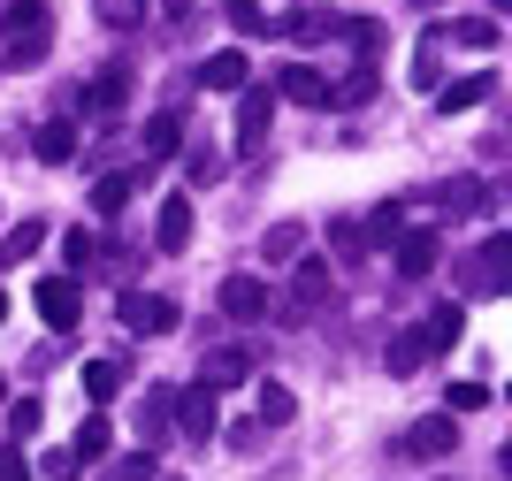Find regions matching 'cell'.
I'll list each match as a JSON object with an SVG mask.
<instances>
[{
  "label": "cell",
  "instance_id": "836d02e7",
  "mask_svg": "<svg viewBox=\"0 0 512 481\" xmlns=\"http://www.w3.org/2000/svg\"><path fill=\"white\" fill-rule=\"evenodd\" d=\"M337 31L360 46V54H375V46H383V23H375V16H337Z\"/></svg>",
  "mask_w": 512,
  "mask_h": 481
},
{
  "label": "cell",
  "instance_id": "7c38bea8",
  "mask_svg": "<svg viewBox=\"0 0 512 481\" xmlns=\"http://www.w3.org/2000/svg\"><path fill=\"white\" fill-rule=\"evenodd\" d=\"M138 176H146V168H115V176H100V184H92V214H100V222H115V214L130 207Z\"/></svg>",
  "mask_w": 512,
  "mask_h": 481
},
{
  "label": "cell",
  "instance_id": "8fae6325",
  "mask_svg": "<svg viewBox=\"0 0 512 481\" xmlns=\"http://www.w3.org/2000/svg\"><path fill=\"white\" fill-rule=\"evenodd\" d=\"M214 306H222L230 321H260L268 314V283H260V275H230V283L214 291Z\"/></svg>",
  "mask_w": 512,
  "mask_h": 481
},
{
  "label": "cell",
  "instance_id": "52a82bcc",
  "mask_svg": "<svg viewBox=\"0 0 512 481\" xmlns=\"http://www.w3.org/2000/svg\"><path fill=\"white\" fill-rule=\"evenodd\" d=\"M31 298H39V321H46V329H77V314H85V291H77L69 275H46Z\"/></svg>",
  "mask_w": 512,
  "mask_h": 481
},
{
  "label": "cell",
  "instance_id": "277c9868",
  "mask_svg": "<svg viewBox=\"0 0 512 481\" xmlns=\"http://www.w3.org/2000/svg\"><path fill=\"white\" fill-rule=\"evenodd\" d=\"M268 123H276L268 84H245V100H237V153H245V161H260V146H268Z\"/></svg>",
  "mask_w": 512,
  "mask_h": 481
},
{
  "label": "cell",
  "instance_id": "f35d334b",
  "mask_svg": "<svg viewBox=\"0 0 512 481\" xmlns=\"http://www.w3.org/2000/svg\"><path fill=\"white\" fill-rule=\"evenodd\" d=\"M230 23L245 31V39H260V31H268V16H260V0H230Z\"/></svg>",
  "mask_w": 512,
  "mask_h": 481
},
{
  "label": "cell",
  "instance_id": "8d00e7d4",
  "mask_svg": "<svg viewBox=\"0 0 512 481\" xmlns=\"http://www.w3.org/2000/svg\"><path fill=\"white\" fill-rule=\"evenodd\" d=\"M62 260H69V268H92V260H100V237H92V230H69L62 237Z\"/></svg>",
  "mask_w": 512,
  "mask_h": 481
},
{
  "label": "cell",
  "instance_id": "d6986e66",
  "mask_svg": "<svg viewBox=\"0 0 512 481\" xmlns=\"http://www.w3.org/2000/svg\"><path fill=\"white\" fill-rule=\"evenodd\" d=\"M444 39H451V46H467V54H490L505 31H497V16H459V23H444Z\"/></svg>",
  "mask_w": 512,
  "mask_h": 481
},
{
  "label": "cell",
  "instance_id": "ba28073f",
  "mask_svg": "<svg viewBox=\"0 0 512 481\" xmlns=\"http://www.w3.org/2000/svg\"><path fill=\"white\" fill-rule=\"evenodd\" d=\"M199 382L207 390H230V382H253V344H214L199 359Z\"/></svg>",
  "mask_w": 512,
  "mask_h": 481
},
{
  "label": "cell",
  "instance_id": "d590c367",
  "mask_svg": "<svg viewBox=\"0 0 512 481\" xmlns=\"http://www.w3.org/2000/svg\"><path fill=\"white\" fill-rule=\"evenodd\" d=\"M482 405H490V382H451L444 413H482Z\"/></svg>",
  "mask_w": 512,
  "mask_h": 481
},
{
  "label": "cell",
  "instance_id": "ffe728a7",
  "mask_svg": "<svg viewBox=\"0 0 512 481\" xmlns=\"http://www.w3.org/2000/svg\"><path fill=\"white\" fill-rule=\"evenodd\" d=\"M169 405H176V390H153V398L138 405V451H153V443L169 436Z\"/></svg>",
  "mask_w": 512,
  "mask_h": 481
},
{
  "label": "cell",
  "instance_id": "f1b7e54d",
  "mask_svg": "<svg viewBox=\"0 0 512 481\" xmlns=\"http://www.w3.org/2000/svg\"><path fill=\"white\" fill-rule=\"evenodd\" d=\"M291 413H299V398H291L283 382H260V428H283Z\"/></svg>",
  "mask_w": 512,
  "mask_h": 481
},
{
  "label": "cell",
  "instance_id": "cb8c5ba5",
  "mask_svg": "<svg viewBox=\"0 0 512 481\" xmlns=\"http://www.w3.org/2000/svg\"><path fill=\"white\" fill-rule=\"evenodd\" d=\"M39 245H46V222H16V230L0 237V268H23Z\"/></svg>",
  "mask_w": 512,
  "mask_h": 481
},
{
  "label": "cell",
  "instance_id": "9c48e42d",
  "mask_svg": "<svg viewBox=\"0 0 512 481\" xmlns=\"http://www.w3.org/2000/svg\"><path fill=\"white\" fill-rule=\"evenodd\" d=\"M390 252H398V275H406V283H421V275L436 268L444 237H436V230H398V237H390Z\"/></svg>",
  "mask_w": 512,
  "mask_h": 481
},
{
  "label": "cell",
  "instance_id": "1f68e13d",
  "mask_svg": "<svg viewBox=\"0 0 512 481\" xmlns=\"http://www.w3.org/2000/svg\"><path fill=\"white\" fill-rule=\"evenodd\" d=\"M283 31H291V39H329L337 16H329V8H299V16H283Z\"/></svg>",
  "mask_w": 512,
  "mask_h": 481
},
{
  "label": "cell",
  "instance_id": "b9f144b4",
  "mask_svg": "<svg viewBox=\"0 0 512 481\" xmlns=\"http://www.w3.org/2000/svg\"><path fill=\"white\" fill-rule=\"evenodd\" d=\"M398 230H406V207H375V245H390Z\"/></svg>",
  "mask_w": 512,
  "mask_h": 481
},
{
  "label": "cell",
  "instance_id": "7402d4cb",
  "mask_svg": "<svg viewBox=\"0 0 512 481\" xmlns=\"http://www.w3.org/2000/svg\"><path fill=\"white\" fill-rule=\"evenodd\" d=\"M413 84H421V92L444 84V23H436V31L421 39V54H413Z\"/></svg>",
  "mask_w": 512,
  "mask_h": 481
},
{
  "label": "cell",
  "instance_id": "f6af8a7d",
  "mask_svg": "<svg viewBox=\"0 0 512 481\" xmlns=\"http://www.w3.org/2000/svg\"><path fill=\"white\" fill-rule=\"evenodd\" d=\"M0 321H8V291H0Z\"/></svg>",
  "mask_w": 512,
  "mask_h": 481
},
{
  "label": "cell",
  "instance_id": "5bb4252c",
  "mask_svg": "<svg viewBox=\"0 0 512 481\" xmlns=\"http://www.w3.org/2000/svg\"><path fill=\"white\" fill-rule=\"evenodd\" d=\"M123 100H130V69H123V62H107L100 77L85 84V107H92V115H115Z\"/></svg>",
  "mask_w": 512,
  "mask_h": 481
},
{
  "label": "cell",
  "instance_id": "d6a6232c",
  "mask_svg": "<svg viewBox=\"0 0 512 481\" xmlns=\"http://www.w3.org/2000/svg\"><path fill=\"white\" fill-rule=\"evenodd\" d=\"M100 23L107 31H138V23H146V0H100Z\"/></svg>",
  "mask_w": 512,
  "mask_h": 481
},
{
  "label": "cell",
  "instance_id": "e0dca14e",
  "mask_svg": "<svg viewBox=\"0 0 512 481\" xmlns=\"http://www.w3.org/2000/svg\"><path fill=\"white\" fill-rule=\"evenodd\" d=\"M321 298H329V260H299V275H291V314H314Z\"/></svg>",
  "mask_w": 512,
  "mask_h": 481
},
{
  "label": "cell",
  "instance_id": "ac0fdd59",
  "mask_svg": "<svg viewBox=\"0 0 512 481\" xmlns=\"http://www.w3.org/2000/svg\"><path fill=\"white\" fill-rule=\"evenodd\" d=\"M176 146H184V115H176V107H161V115L146 123V168H153V161H169Z\"/></svg>",
  "mask_w": 512,
  "mask_h": 481
},
{
  "label": "cell",
  "instance_id": "603a6c76",
  "mask_svg": "<svg viewBox=\"0 0 512 481\" xmlns=\"http://www.w3.org/2000/svg\"><path fill=\"white\" fill-rule=\"evenodd\" d=\"M421 336H428V352H451V344L467 336V314H459V306H436V314L421 321Z\"/></svg>",
  "mask_w": 512,
  "mask_h": 481
},
{
  "label": "cell",
  "instance_id": "f546056e",
  "mask_svg": "<svg viewBox=\"0 0 512 481\" xmlns=\"http://www.w3.org/2000/svg\"><path fill=\"white\" fill-rule=\"evenodd\" d=\"M375 100V69H352L344 84H329V107H367Z\"/></svg>",
  "mask_w": 512,
  "mask_h": 481
},
{
  "label": "cell",
  "instance_id": "ee69618b",
  "mask_svg": "<svg viewBox=\"0 0 512 481\" xmlns=\"http://www.w3.org/2000/svg\"><path fill=\"white\" fill-rule=\"evenodd\" d=\"M8 466H16V451H8V443H0V474H8Z\"/></svg>",
  "mask_w": 512,
  "mask_h": 481
},
{
  "label": "cell",
  "instance_id": "5b68a950",
  "mask_svg": "<svg viewBox=\"0 0 512 481\" xmlns=\"http://www.w3.org/2000/svg\"><path fill=\"white\" fill-rule=\"evenodd\" d=\"M169 420H176V428H184L192 443H214V436H222V413H214V390H207V382H192V390H176Z\"/></svg>",
  "mask_w": 512,
  "mask_h": 481
},
{
  "label": "cell",
  "instance_id": "8992f818",
  "mask_svg": "<svg viewBox=\"0 0 512 481\" xmlns=\"http://www.w3.org/2000/svg\"><path fill=\"white\" fill-rule=\"evenodd\" d=\"M123 329H130V336H169V329H176V298H161V291H123Z\"/></svg>",
  "mask_w": 512,
  "mask_h": 481
},
{
  "label": "cell",
  "instance_id": "30bf717a",
  "mask_svg": "<svg viewBox=\"0 0 512 481\" xmlns=\"http://www.w3.org/2000/svg\"><path fill=\"white\" fill-rule=\"evenodd\" d=\"M192 245V199L184 191H169L161 199V214H153V252H184Z\"/></svg>",
  "mask_w": 512,
  "mask_h": 481
},
{
  "label": "cell",
  "instance_id": "7a4b0ae2",
  "mask_svg": "<svg viewBox=\"0 0 512 481\" xmlns=\"http://www.w3.org/2000/svg\"><path fill=\"white\" fill-rule=\"evenodd\" d=\"M459 283H467V298H497V291L512 283V237L490 230V237H482V252L459 268Z\"/></svg>",
  "mask_w": 512,
  "mask_h": 481
},
{
  "label": "cell",
  "instance_id": "44dd1931",
  "mask_svg": "<svg viewBox=\"0 0 512 481\" xmlns=\"http://www.w3.org/2000/svg\"><path fill=\"white\" fill-rule=\"evenodd\" d=\"M31 153H39L46 168L77 161V130H69V123H39V138H31Z\"/></svg>",
  "mask_w": 512,
  "mask_h": 481
},
{
  "label": "cell",
  "instance_id": "3957f363",
  "mask_svg": "<svg viewBox=\"0 0 512 481\" xmlns=\"http://www.w3.org/2000/svg\"><path fill=\"white\" fill-rule=\"evenodd\" d=\"M398 451H406V459H451V451H459V413H421Z\"/></svg>",
  "mask_w": 512,
  "mask_h": 481
},
{
  "label": "cell",
  "instance_id": "9a60e30c",
  "mask_svg": "<svg viewBox=\"0 0 512 481\" xmlns=\"http://www.w3.org/2000/svg\"><path fill=\"white\" fill-rule=\"evenodd\" d=\"M276 92H283V100H299V107H329V77H321V69H306V62L283 69Z\"/></svg>",
  "mask_w": 512,
  "mask_h": 481
},
{
  "label": "cell",
  "instance_id": "bcb514c9",
  "mask_svg": "<svg viewBox=\"0 0 512 481\" xmlns=\"http://www.w3.org/2000/svg\"><path fill=\"white\" fill-rule=\"evenodd\" d=\"M0 390H8V382H0Z\"/></svg>",
  "mask_w": 512,
  "mask_h": 481
},
{
  "label": "cell",
  "instance_id": "4316f807",
  "mask_svg": "<svg viewBox=\"0 0 512 481\" xmlns=\"http://www.w3.org/2000/svg\"><path fill=\"white\" fill-rule=\"evenodd\" d=\"M107 443H115V428H107V413H85V428H77V443H69V451H77V459H107Z\"/></svg>",
  "mask_w": 512,
  "mask_h": 481
},
{
  "label": "cell",
  "instance_id": "60d3db41",
  "mask_svg": "<svg viewBox=\"0 0 512 481\" xmlns=\"http://www.w3.org/2000/svg\"><path fill=\"white\" fill-rule=\"evenodd\" d=\"M107 481H153V451H130V459H115V474Z\"/></svg>",
  "mask_w": 512,
  "mask_h": 481
},
{
  "label": "cell",
  "instance_id": "83f0119b",
  "mask_svg": "<svg viewBox=\"0 0 512 481\" xmlns=\"http://www.w3.org/2000/svg\"><path fill=\"white\" fill-rule=\"evenodd\" d=\"M115 390H123V359H92V367H85V398L107 405Z\"/></svg>",
  "mask_w": 512,
  "mask_h": 481
},
{
  "label": "cell",
  "instance_id": "484cf974",
  "mask_svg": "<svg viewBox=\"0 0 512 481\" xmlns=\"http://www.w3.org/2000/svg\"><path fill=\"white\" fill-rule=\"evenodd\" d=\"M421 359H428V336L421 329H398V336H390V352H383V367H390V375H413Z\"/></svg>",
  "mask_w": 512,
  "mask_h": 481
},
{
  "label": "cell",
  "instance_id": "74e56055",
  "mask_svg": "<svg viewBox=\"0 0 512 481\" xmlns=\"http://www.w3.org/2000/svg\"><path fill=\"white\" fill-rule=\"evenodd\" d=\"M77 466H85L77 451H46V459H39V481H77Z\"/></svg>",
  "mask_w": 512,
  "mask_h": 481
},
{
  "label": "cell",
  "instance_id": "4dcf8cb0",
  "mask_svg": "<svg viewBox=\"0 0 512 481\" xmlns=\"http://www.w3.org/2000/svg\"><path fill=\"white\" fill-rule=\"evenodd\" d=\"M299 245H306V230H299V222H276L260 252H268V268H283V260H299Z\"/></svg>",
  "mask_w": 512,
  "mask_h": 481
},
{
  "label": "cell",
  "instance_id": "d4e9b609",
  "mask_svg": "<svg viewBox=\"0 0 512 481\" xmlns=\"http://www.w3.org/2000/svg\"><path fill=\"white\" fill-rule=\"evenodd\" d=\"M436 207H444V214H490V191L474 184V176H459V184L436 191Z\"/></svg>",
  "mask_w": 512,
  "mask_h": 481
},
{
  "label": "cell",
  "instance_id": "7bdbcfd3",
  "mask_svg": "<svg viewBox=\"0 0 512 481\" xmlns=\"http://www.w3.org/2000/svg\"><path fill=\"white\" fill-rule=\"evenodd\" d=\"M329 245H337V252H344V260H360V252H367V237H360V230H352V222H337V230H329Z\"/></svg>",
  "mask_w": 512,
  "mask_h": 481
},
{
  "label": "cell",
  "instance_id": "e575fe53",
  "mask_svg": "<svg viewBox=\"0 0 512 481\" xmlns=\"http://www.w3.org/2000/svg\"><path fill=\"white\" fill-rule=\"evenodd\" d=\"M184 176H192V184H222V153H214V146H192V153H184Z\"/></svg>",
  "mask_w": 512,
  "mask_h": 481
},
{
  "label": "cell",
  "instance_id": "4fadbf2b",
  "mask_svg": "<svg viewBox=\"0 0 512 481\" xmlns=\"http://www.w3.org/2000/svg\"><path fill=\"white\" fill-rule=\"evenodd\" d=\"M245 77H253V62H245L237 46L207 54V69H199V84H207V92H245Z\"/></svg>",
  "mask_w": 512,
  "mask_h": 481
},
{
  "label": "cell",
  "instance_id": "ab89813d",
  "mask_svg": "<svg viewBox=\"0 0 512 481\" xmlns=\"http://www.w3.org/2000/svg\"><path fill=\"white\" fill-rule=\"evenodd\" d=\"M39 398H16V405H8V428H16V436H39Z\"/></svg>",
  "mask_w": 512,
  "mask_h": 481
},
{
  "label": "cell",
  "instance_id": "2e32d148",
  "mask_svg": "<svg viewBox=\"0 0 512 481\" xmlns=\"http://www.w3.org/2000/svg\"><path fill=\"white\" fill-rule=\"evenodd\" d=\"M497 92V77L490 69H482V77H459V84H436V107H444V115H467V107H482Z\"/></svg>",
  "mask_w": 512,
  "mask_h": 481
},
{
  "label": "cell",
  "instance_id": "6da1fadb",
  "mask_svg": "<svg viewBox=\"0 0 512 481\" xmlns=\"http://www.w3.org/2000/svg\"><path fill=\"white\" fill-rule=\"evenodd\" d=\"M0 31H8V62H16V69L46 62V46H54V16H46V0H0Z\"/></svg>",
  "mask_w": 512,
  "mask_h": 481
}]
</instances>
